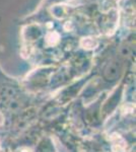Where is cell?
<instances>
[{
	"instance_id": "6da1fadb",
	"label": "cell",
	"mask_w": 136,
	"mask_h": 152,
	"mask_svg": "<svg viewBox=\"0 0 136 152\" xmlns=\"http://www.w3.org/2000/svg\"><path fill=\"white\" fill-rule=\"evenodd\" d=\"M112 143H113V149L115 151H121L125 148V141L120 137V135L114 134L112 135Z\"/></svg>"
},
{
	"instance_id": "3957f363",
	"label": "cell",
	"mask_w": 136,
	"mask_h": 152,
	"mask_svg": "<svg viewBox=\"0 0 136 152\" xmlns=\"http://www.w3.org/2000/svg\"><path fill=\"white\" fill-rule=\"evenodd\" d=\"M58 41H59V35L57 33L49 34L46 38V43L48 44L49 46H54L55 44L58 43Z\"/></svg>"
},
{
	"instance_id": "277c9868",
	"label": "cell",
	"mask_w": 136,
	"mask_h": 152,
	"mask_svg": "<svg viewBox=\"0 0 136 152\" xmlns=\"http://www.w3.org/2000/svg\"><path fill=\"white\" fill-rule=\"evenodd\" d=\"M3 116H2V115L1 114H0V126H1V125L2 124H3Z\"/></svg>"
},
{
	"instance_id": "7a4b0ae2",
	"label": "cell",
	"mask_w": 136,
	"mask_h": 152,
	"mask_svg": "<svg viewBox=\"0 0 136 152\" xmlns=\"http://www.w3.org/2000/svg\"><path fill=\"white\" fill-rule=\"evenodd\" d=\"M80 45L85 49L90 50V49H95L98 46V41L93 38H83L80 42Z\"/></svg>"
}]
</instances>
